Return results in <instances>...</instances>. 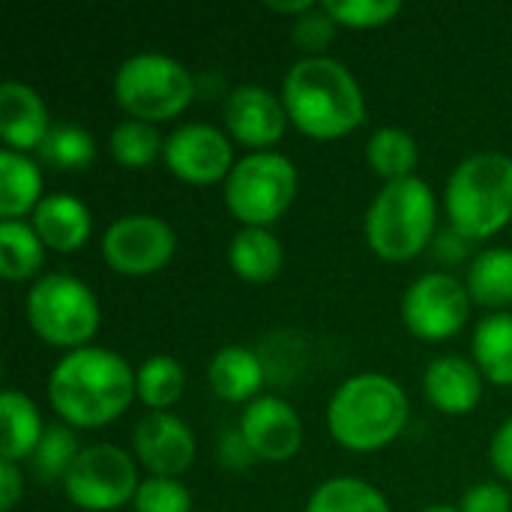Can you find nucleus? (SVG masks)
Here are the masks:
<instances>
[{"instance_id": "obj_4", "label": "nucleus", "mask_w": 512, "mask_h": 512, "mask_svg": "<svg viewBox=\"0 0 512 512\" xmlns=\"http://www.w3.org/2000/svg\"><path fill=\"white\" fill-rule=\"evenodd\" d=\"M450 228L465 240H486L512 222V156L474 153L450 174L444 189Z\"/></svg>"}, {"instance_id": "obj_24", "label": "nucleus", "mask_w": 512, "mask_h": 512, "mask_svg": "<svg viewBox=\"0 0 512 512\" xmlns=\"http://www.w3.org/2000/svg\"><path fill=\"white\" fill-rule=\"evenodd\" d=\"M468 291L474 303L489 309L512 306V249L495 246L480 252L468 270Z\"/></svg>"}, {"instance_id": "obj_23", "label": "nucleus", "mask_w": 512, "mask_h": 512, "mask_svg": "<svg viewBox=\"0 0 512 512\" xmlns=\"http://www.w3.org/2000/svg\"><path fill=\"white\" fill-rule=\"evenodd\" d=\"M0 417H3V441H0V459L21 462L36 453L45 426L39 417V408L33 399H27L18 390H6L0 396Z\"/></svg>"}, {"instance_id": "obj_26", "label": "nucleus", "mask_w": 512, "mask_h": 512, "mask_svg": "<svg viewBox=\"0 0 512 512\" xmlns=\"http://www.w3.org/2000/svg\"><path fill=\"white\" fill-rule=\"evenodd\" d=\"M45 261V243L24 219L0 222V273L9 282H24L39 273Z\"/></svg>"}, {"instance_id": "obj_17", "label": "nucleus", "mask_w": 512, "mask_h": 512, "mask_svg": "<svg viewBox=\"0 0 512 512\" xmlns=\"http://www.w3.org/2000/svg\"><path fill=\"white\" fill-rule=\"evenodd\" d=\"M48 132L51 123L42 96L30 84L6 81L0 87V138L6 141V150H39Z\"/></svg>"}, {"instance_id": "obj_5", "label": "nucleus", "mask_w": 512, "mask_h": 512, "mask_svg": "<svg viewBox=\"0 0 512 512\" xmlns=\"http://www.w3.org/2000/svg\"><path fill=\"white\" fill-rule=\"evenodd\" d=\"M438 228V204L426 180L405 177L387 183L366 213V240L369 249L390 261L402 264L429 249Z\"/></svg>"}, {"instance_id": "obj_3", "label": "nucleus", "mask_w": 512, "mask_h": 512, "mask_svg": "<svg viewBox=\"0 0 512 512\" xmlns=\"http://www.w3.org/2000/svg\"><path fill=\"white\" fill-rule=\"evenodd\" d=\"M408 417L411 405L402 384L381 372L342 381L327 405V429L333 441L351 453L384 450L405 432Z\"/></svg>"}, {"instance_id": "obj_41", "label": "nucleus", "mask_w": 512, "mask_h": 512, "mask_svg": "<svg viewBox=\"0 0 512 512\" xmlns=\"http://www.w3.org/2000/svg\"><path fill=\"white\" fill-rule=\"evenodd\" d=\"M423 512H459L456 507H447V504H438V507H426Z\"/></svg>"}, {"instance_id": "obj_15", "label": "nucleus", "mask_w": 512, "mask_h": 512, "mask_svg": "<svg viewBox=\"0 0 512 512\" xmlns=\"http://www.w3.org/2000/svg\"><path fill=\"white\" fill-rule=\"evenodd\" d=\"M240 432L252 447L255 459L288 462L303 444V423L297 411L279 396H258L240 417Z\"/></svg>"}, {"instance_id": "obj_1", "label": "nucleus", "mask_w": 512, "mask_h": 512, "mask_svg": "<svg viewBox=\"0 0 512 512\" xmlns=\"http://www.w3.org/2000/svg\"><path fill=\"white\" fill-rule=\"evenodd\" d=\"M132 366L108 348H78L57 360L48 378V402L72 429L114 423L135 399Z\"/></svg>"}, {"instance_id": "obj_34", "label": "nucleus", "mask_w": 512, "mask_h": 512, "mask_svg": "<svg viewBox=\"0 0 512 512\" xmlns=\"http://www.w3.org/2000/svg\"><path fill=\"white\" fill-rule=\"evenodd\" d=\"M336 21L324 6H315L312 12L294 18L291 27V39L300 51H306V57H321V51L330 45V39L336 36Z\"/></svg>"}, {"instance_id": "obj_39", "label": "nucleus", "mask_w": 512, "mask_h": 512, "mask_svg": "<svg viewBox=\"0 0 512 512\" xmlns=\"http://www.w3.org/2000/svg\"><path fill=\"white\" fill-rule=\"evenodd\" d=\"M435 249H438V255L447 261V264H456L459 258H465V252H468V240L459 234V231H444L438 240H435Z\"/></svg>"}, {"instance_id": "obj_2", "label": "nucleus", "mask_w": 512, "mask_h": 512, "mask_svg": "<svg viewBox=\"0 0 512 512\" xmlns=\"http://www.w3.org/2000/svg\"><path fill=\"white\" fill-rule=\"evenodd\" d=\"M288 120L315 141L351 135L366 120V96L354 72L333 57H303L282 81Z\"/></svg>"}, {"instance_id": "obj_36", "label": "nucleus", "mask_w": 512, "mask_h": 512, "mask_svg": "<svg viewBox=\"0 0 512 512\" xmlns=\"http://www.w3.org/2000/svg\"><path fill=\"white\" fill-rule=\"evenodd\" d=\"M219 456L228 468H249L255 462V453L252 447L246 444L243 432L240 429H228L219 441Z\"/></svg>"}, {"instance_id": "obj_28", "label": "nucleus", "mask_w": 512, "mask_h": 512, "mask_svg": "<svg viewBox=\"0 0 512 512\" xmlns=\"http://www.w3.org/2000/svg\"><path fill=\"white\" fill-rule=\"evenodd\" d=\"M183 390H186V372L168 354H153L135 372V393L150 411H168L171 405L180 402Z\"/></svg>"}, {"instance_id": "obj_18", "label": "nucleus", "mask_w": 512, "mask_h": 512, "mask_svg": "<svg viewBox=\"0 0 512 512\" xmlns=\"http://www.w3.org/2000/svg\"><path fill=\"white\" fill-rule=\"evenodd\" d=\"M33 231L54 252H78L93 234V216L87 204L69 192H54L33 210Z\"/></svg>"}, {"instance_id": "obj_7", "label": "nucleus", "mask_w": 512, "mask_h": 512, "mask_svg": "<svg viewBox=\"0 0 512 512\" xmlns=\"http://www.w3.org/2000/svg\"><path fill=\"white\" fill-rule=\"evenodd\" d=\"M27 321L42 342L78 351L90 345L102 315L87 282L69 273H48L27 291Z\"/></svg>"}, {"instance_id": "obj_8", "label": "nucleus", "mask_w": 512, "mask_h": 512, "mask_svg": "<svg viewBox=\"0 0 512 512\" xmlns=\"http://www.w3.org/2000/svg\"><path fill=\"white\" fill-rule=\"evenodd\" d=\"M297 168L276 150L243 156L225 180V207L246 228H267L288 213L297 198Z\"/></svg>"}, {"instance_id": "obj_38", "label": "nucleus", "mask_w": 512, "mask_h": 512, "mask_svg": "<svg viewBox=\"0 0 512 512\" xmlns=\"http://www.w3.org/2000/svg\"><path fill=\"white\" fill-rule=\"evenodd\" d=\"M24 492V480L18 471V462L0 459V512H12Z\"/></svg>"}, {"instance_id": "obj_31", "label": "nucleus", "mask_w": 512, "mask_h": 512, "mask_svg": "<svg viewBox=\"0 0 512 512\" xmlns=\"http://www.w3.org/2000/svg\"><path fill=\"white\" fill-rule=\"evenodd\" d=\"M78 441L72 435V426H48L36 453L30 456L33 459V471L42 483H63L69 468L75 465L78 459Z\"/></svg>"}, {"instance_id": "obj_20", "label": "nucleus", "mask_w": 512, "mask_h": 512, "mask_svg": "<svg viewBox=\"0 0 512 512\" xmlns=\"http://www.w3.org/2000/svg\"><path fill=\"white\" fill-rule=\"evenodd\" d=\"M231 270L252 285H264L279 276L285 264V249L270 228H243L228 246Z\"/></svg>"}, {"instance_id": "obj_22", "label": "nucleus", "mask_w": 512, "mask_h": 512, "mask_svg": "<svg viewBox=\"0 0 512 512\" xmlns=\"http://www.w3.org/2000/svg\"><path fill=\"white\" fill-rule=\"evenodd\" d=\"M471 354L489 384L512 387V312L486 315L477 324Z\"/></svg>"}, {"instance_id": "obj_9", "label": "nucleus", "mask_w": 512, "mask_h": 512, "mask_svg": "<svg viewBox=\"0 0 512 512\" xmlns=\"http://www.w3.org/2000/svg\"><path fill=\"white\" fill-rule=\"evenodd\" d=\"M138 468L132 456L114 444L84 447L63 480L66 498L84 512H111L138 495Z\"/></svg>"}, {"instance_id": "obj_32", "label": "nucleus", "mask_w": 512, "mask_h": 512, "mask_svg": "<svg viewBox=\"0 0 512 512\" xmlns=\"http://www.w3.org/2000/svg\"><path fill=\"white\" fill-rule=\"evenodd\" d=\"M336 24L348 30H375L390 24L396 15H402L399 0H324L321 3Z\"/></svg>"}, {"instance_id": "obj_40", "label": "nucleus", "mask_w": 512, "mask_h": 512, "mask_svg": "<svg viewBox=\"0 0 512 512\" xmlns=\"http://www.w3.org/2000/svg\"><path fill=\"white\" fill-rule=\"evenodd\" d=\"M267 9H273V12H282V15H294V18H300V15H306V12H312V9H315V3H312V0H291V3L270 0V3H267Z\"/></svg>"}, {"instance_id": "obj_21", "label": "nucleus", "mask_w": 512, "mask_h": 512, "mask_svg": "<svg viewBox=\"0 0 512 512\" xmlns=\"http://www.w3.org/2000/svg\"><path fill=\"white\" fill-rule=\"evenodd\" d=\"M42 171L27 153H0V216L3 222L33 213L42 201Z\"/></svg>"}, {"instance_id": "obj_35", "label": "nucleus", "mask_w": 512, "mask_h": 512, "mask_svg": "<svg viewBox=\"0 0 512 512\" xmlns=\"http://www.w3.org/2000/svg\"><path fill=\"white\" fill-rule=\"evenodd\" d=\"M459 512H512V498L501 483H477L465 492Z\"/></svg>"}, {"instance_id": "obj_33", "label": "nucleus", "mask_w": 512, "mask_h": 512, "mask_svg": "<svg viewBox=\"0 0 512 512\" xmlns=\"http://www.w3.org/2000/svg\"><path fill=\"white\" fill-rule=\"evenodd\" d=\"M135 512H192V492L180 480L150 477L138 486Z\"/></svg>"}, {"instance_id": "obj_25", "label": "nucleus", "mask_w": 512, "mask_h": 512, "mask_svg": "<svg viewBox=\"0 0 512 512\" xmlns=\"http://www.w3.org/2000/svg\"><path fill=\"white\" fill-rule=\"evenodd\" d=\"M366 159L378 177H384L387 183H396V180L414 177V168L420 162V150H417V141L411 132L396 129V126H384L369 138Z\"/></svg>"}, {"instance_id": "obj_16", "label": "nucleus", "mask_w": 512, "mask_h": 512, "mask_svg": "<svg viewBox=\"0 0 512 512\" xmlns=\"http://www.w3.org/2000/svg\"><path fill=\"white\" fill-rule=\"evenodd\" d=\"M423 393L441 414L465 417L483 399V372L474 360H465L459 354L438 357L423 375Z\"/></svg>"}, {"instance_id": "obj_30", "label": "nucleus", "mask_w": 512, "mask_h": 512, "mask_svg": "<svg viewBox=\"0 0 512 512\" xmlns=\"http://www.w3.org/2000/svg\"><path fill=\"white\" fill-rule=\"evenodd\" d=\"M39 156L60 171H81L96 159V141L81 126H72V123L51 126L48 138L39 147Z\"/></svg>"}, {"instance_id": "obj_19", "label": "nucleus", "mask_w": 512, "mask_h": 512, "mask_svg": "<svg viewBox=\"0 0 512 512\" xmlns=\"http://www.w3.org/2000/svg\"><path fill=\"white\" fill-rule=\"evenodd\" d=\"M207 384L225 402H234V405L255 402V396L264 384V363L255 351H249L243 345H228L210 360Z\"/></svg>"}, {"instance_id": "obj_6", "label": "nucleus", "mask_w": 512, "mask_h": 512, "mask_svg": "<svg viewBox=\"0 0 512 512\" xmlns=\"http://www.w3.org/2000/svg\"><path fill=\"white\" fill-rule=\"evenodd\" d=\"M198 96V78L174 57L144 51L114 72V99L129 120L159 123L180 117Z\"/></svg>"}, {"instance_id": "obj_12", "label": "nucleus", "mask_w": 512, "mask_h": 512, "mask_svg": "<svg viewBox=\"0 0 512 512\" xmlns=\"http://www.w3.org/2000/svg\"><path fill=\"white\" fill-rule=\"evenodd\" d=\"M168 171L189 186H213L228 180L234 162V144L210 123H183L165 138L162 153Z\"/></svg>"}, {"instance_id": "obj_10", "label": "nucleus", "mask_w": 512, "mask_h": 512, "mask_svg": "<svg viewBox=\"0 0 512 512\" xmlns=\"http://www.w3.org/2000/svg\"><path fill=\"white\" fill-rule=\"evenodd\" d=\"M471 291L450 273L420 276L402 297V321L423 342L453 339L471 315Z\"/></svg>"}, {"instance_id": "obj_29", "label": "nucleus", "mask_w": 512, "mask_h": 512, "mask_svg": "<svg viewBox=\"0 0 512 512\" xmlns=\"http://www.w3.org/2000/svg\"><path fill=\"white\" fill-rule=\"evenodd\" d=\"M108 150L114 156V162H120L123 168H147L153 165L162 153H165V138L159 135V129L153 123L144 120H123L111 129L108 138Z\"/></svg>"}, {"instance_id": "obj_13", "label": "nucleus", "mask_w": 512, "mask_h": 512, "mask_svg": "<svg viewBox=\"0 0 512 512\" xmlns=\"http://www.w3.org/2000/svg\"><path fill=\"white\" fill-rule=\"evenodd\" d=\"M225 126L231 138L252 153H264L282 141L288 129V111L282 96L261 84H240L225 96Z\"/></svg>"}, {"instance_id": "obj_14", "label": "nucleus", "mask_w": 512, "mask_h": 512, "mask_svg": "<svg viewBox=\"0 0 512 512\" xmlns=\"http://www.w3.org/2000/svg\"><path fill=\"white\" fill-rule=\"evenodd\" d=\"M132 447L138 462L153 477H168V480L186 474L198 450L192 429L171 411H150L147 417H141L132 432Z\"/></svg>"}, {"instance_id": "obj_27", "label": "nucleus", "mask_w": 512, "mask_h": 512, "mask_svg": "<svg viewBox=\"0 0 512 512\" xmlns=\"http://www.w3.org/2000/svg\"><path fill=\"white\" fill-rule=\"evenodd\" d=\"M306 512H393L390 501L384 498L381 489H375L366 480L357 477H336L321 483L309 504Z\"/></svg>"}, {"instance_id": "obj_37", "label": "nucleus", "mask_w": 512, "mask_h": 512, "mask_svg": "<svg viewBox=\"0 0 512 512\" xmlns=\"http://www.w3.org/2000/svg\"><path fill=\"white\" fill-rule=\"evenodd\" d=\"M489 456H492V468L501 480L512 483V417L495 432L492 438V447H489Z\"/></svg>"}, {"instance_id": "obj_11", "label": "nucleus", "mask_w": 512, "mask_h": 512, "mask_svg": "<svg viewBox=\"0 0 512 512\" xmlns=\"http://www.w3.org/2000/svg\"><path fill=\"white\" fill-rule=\"evenodd\" d=\"M177 252L174 228L147 213H132L111 222L102 234V258L114 273L150 276L171 264Z\"/></svg>"}]
</instances>
